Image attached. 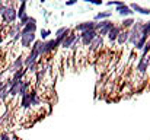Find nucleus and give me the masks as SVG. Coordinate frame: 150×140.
<instances>
[{
    "label": "nucleus",
    "instance_id": "58836bf2",
    "mask_svg": "<svg viewBox=\"0 0 150 140\" xmlns=\"http://www.w3.org/2000/svg\"><path fill=\"white\" fill-rule=\"evenodd\" d=\"M0 121H1V117H0Z\"/></svg>",
    "mask_w": 150,
    "mask_h": 140
},
{
    "label": "nucleus",
    "instance_id": "c85d7f7f",
    "mask_svg": "<svg viewBox=\"0 0 150 140\" xmlns=\"http://www.w3.org/2000/svg\"><path fill=\"white\" fill-rule=\"evenodd\" d=\"M143 35L147 38V35H150V21L143 23Z\"/></svg>",
    "mask_w": 150,
    "mask_h": 140
},
{
    "label": "nucleus",
    "instance_id": "f3484780",
    "mask_svg": "<svg viewBox=\"0 0 150 140\" xmlns=\"http://www.w3.org/2000/svg\"><path fill=\"white\" fill-rule=\"evenodd\" d=\"M21 31H22V28L19 26V23H12L10 28H9V37L15 38L18 34H21Z\"/></svg>",
    "mask_w": 150,
    "mask_h": 140
},
{
    "label": "nucleus",
    "instance_id": "c756f323",
    "mask_svg": "<svg viewBox=\"0 0 150 140\" xmlns=\"http://www.w3.org/2000/svg\"><path fill=\"white\" fill-rule=\"evenodd\" d=\"M83 1H86V3H92V4H95V6H102V4H103L102 0H83Z\"/></svg>",
    "mask_w": 150,
    "mask_h": 140
},
{
    "label": "nucleus",
    "instance_id": "f8f14e48",
    "mask_svg": "<svg viewBox=\"0 0 150 140\" xmlns=\"http://www.w3.org/2000/svg\"><path fill=\"white\" fill-rule=\"evenodd\" d=\"M150 66V55H143L142 58H140V63H139V66H137V70L140 72V73H146V70H147V67Z\"/></svg>",
    "mask_w": 150,
    "mask_h": 140
},
{
    "label": "nucleus",
    "instance_id": "aec40b11",
    "mask_svg": "<svg viewBox=\"0 0 150 140\" xmlns=\"http://www.w3.org/2000/svg\"><path fill=\"white\" fill-rule=\"evenodd\" d=\"M21 107L22 108H31V95L29 92H26L23 96H22V101H21Z\"/></svg>",
    "mask_w": 150,
    "mask_h": 140
},
{
    "label": "nucleus",
    "instance_id": "f704fd0d",
    "mask_svg": "<svg viewBox=\"0 0 150 140\" xmlns=\"http://www.w3.org/2000/svg\"><path fill=\"white\" fill-rule=\"evenodd\" d=\"M3 85H4V82H3V80H0V91H1V88H3Z\"/></svg>",
    "mask_w": 150,
    "mask_h": 140
},
{
    "label": "nucleus",
    "instance_id": "a211bd4d",
    "mask_svg": "<svg viewBox=\"0 0 150 140\" xmlns=\"http://www.w3.org/2000/svg\"><path fill=\"white\" fill-rule=\"evenodd\" d=\"M127 41H128V31H127V29H122V31L120 32L118 38H117V43H118L120 45H124Z\"/></svg>",
    "mask_w": 150,
    "mask_h": 140
},
{
    "label": "nucleus",
    "instance_id": "b1692460",
    "mask_svg": "<svg viewBox=\"0 0 150 140\" xmlns=\"http://www.w3.org/2000/svg\"><path fill=\"white\" fill-rule=\"evenodd\" d=\"M29 85H31V83H29V82H26V80H23V82H22L21 89H19V95H21V96H23L26 92H29Z\"/></svg>",
    "mask_w": 150,
    "mask_h": 140
},
{
    "label": "nucleus",
    "instance_id": "6ab92c4d",
    "mask_svg": "<svg viewBox=\"0 0 150 140\" xmlns=\"http://www.w3.org/2000/svg\"><path fill=\"white\" fill-rule=\"evenodd\" d=\"M112 16V12H109V10H105V12H99V13H96L95 15V22H98V21H103V19H109Z\"/></svg>",
    "mask_w": 150,
    "mask_h": 140
},
{
    "label": "nucleus",
    "instance_id": "5701e85b",
    "mask_svg": "<svg viewBox=\"0 0 150 140\" xmlns=\"http://www.w3.org/2000/svg\"><path fill=\"white\" fill-rule=\"evenodd\" d=\"M134 23H136V22H134V19H131V18H127V19H124V21H122V23H121V28H122V29H128V28H131Z\"/></svg>",
    "mask_w": 150,
    "mask_h": 140
},
{
    "label": "nucleus",
    "instance_id": "cd10ccee",
    "mask_svg": "<svg viewBox=\"0 0 150 140\" xmlns=\"http://www.w3.org/2000/svg\"><path fill=\"white\" fill-rule=\"evenodd\" d=\"M44 75H45V69H44V67L37 72V83H41V79L44 77Z\"/></svg>",
    "mask_w": 150,
    "mask_h": 140
},
{
    "label": "nucleus",
    "instance_id": "e433bc0d",
    "mask_svg": "<svg viewBox=\"0 0 150 140\" xmlns=\"http://www.w3.org/2000/svg\"><path fill=\"white\" fill-rule=\"evenodd\" d=\"M3 75H4V70H3V72H0V77H1Z\"/></svg>",
    "mask_w": 150,
    "mask_h": 140
},
{
    "label": "nucleus",
    "instance_id": "4be33fe9",
    "mask_svg": "<svg viewBox=\"0 0 150 140\" xmlns=\"http://www.w3.org/2000/svg\"><path fill=\"white\" fill-rule=\"evenodd\" d=\"M16 13H18V19H21L22 16L26 15V3H21L19 7L16 9Z\"/></svg>",
    "mask_w": 150,
    "mask_h": 140
},
{
    "label": "nucleus",
    "instance_id": "412c9836",
    "mask_svg": "<svg viewBox=\"0 0 150 140\" xmlns=\"http://www.w3.org/2000/svg\"><path fill=\"white\" fill-rule=\"evenodd\" d=\"M7 96H9V85L4 82V85H3V88L0 91V101H6Z\"/></svg>",
    "mask_w": 150,
    "mask_h": 140
},
{
    "label": "nucleus",
    "instance_id": "393cba45",
    "mask_svg": "<svg viewBox=\"0 0 150 140\" xmlns=\"http://www.w3.org/2000/svg\"><path fill=\"white\" fill-rule=\"evenodd\" d=\"M146 43H147V38H146V37H142V38H140V40H139V41L134 44L136 50H142V48L144 47V44H146Z\"/></svg>",
    "mask_w": 150,
    "mask_h": 140
},
{
    "label": "nucleus",
    "instance_id": "4c0bfd02",
    "mask_svg": "<svg viewBox=\"0 0 150 140\" xmlns=\"http://www.w3.org/2000/svg\"><path fill=\"white\" fill-rule=\"evenodd\" d=\"M1 43H3V37L0 35V44H1Z\"/></svg>",
    "mask_w": 150,
    "mask_h": 140
},
{
    "label": "nucleus",
    "instance_id": "20e7f679",
    "mask_svg": "<svg viewBox=\"0 0 150 140\" xmlns=\"http://www.w3.org/2000/svg\"><path fill=\"white\" fill-rule=\"evenodd\" d=\"M98 37L96 31L95 29H91V31H85V32H80V35L77 37L79 41L82 43L83 47H91V44L93 43V40Z\"/></svg>",
    "mask_w": 150,
    "mask_h": 140
},
{
    "label": "nucleus",
    "instance_id": "f03ea898",
    "mask_svg": "<svg viewBox=\"0 0 150 140\" xmlns=\"http://www.w3.org/2000/svg\"><path fill=\"white\" fill-rule=\"evenodd\" d=\"M112 26H114V23L109 19H103V21L95 22V31H96L98 37H106Z\"/></svg>",
    "mask_w": 150,
    "mask_h": 140
},
{
    "label": "nucleus",
    "instance_id": "2f4dec72",
    "mask_svg": "<svg viewBox=\"0 0 150 140\" xmlns=\"http://www.w3.org/2000/svg\"><path fill=\"white\" fill-rule=\"evenodd\" d=\"M150 53V43H146L144 47H143V55H147Z\"/></svg>",
    "mask_w": 150,
    "mask_h": 140
},
{
    "label": "nucleus",
    "instance_id": "9b49d317",
    "mask_svg": "<svg viewBox=\"0 0 150 140\" xmlns=\"http://www.w3.org/2000/svg\"><path fill=\"white\" fill-rule=\"evenodd\" d=\"M121 31H122V28H121V26H117V25H114V26L109 29L108 35H106V37H108V40H109V43H115Z\"/></svg>",
    "mask_w": 150,
    "mask_h": 140
},
{
    "label": "nucleus",
    "instance_id": "dca6fc26",
    "mask_svg": "<svg viewBox=\"0 0 150 140\" xmlns=\"http://www.w3.org/2000/svg\"><path fill=\"white\" fill-rule=\"evenodd\" d=\"M26 75V69L23 67V69H19V70H16L15 73H13V76L9 79V82H16V80H21V79H23V76Z\"/></svg>",
    "mask_w": 150,
    "mask_h": 140
},
{
    "label": "nucleus",
    "instance_id": "ddd939ff",
    "mask_svg": "<svg viewBox=\"0 0 150 140\" xmlns=\"http://www.w3.org/2000/svg\"><path fill=\"white\" fill-rule=\"evenodd\" d=\"M117 12H118V15H121V16H131L134 12L131 10V7L128 6V4H121V6H117Z\"/></svg>",
    "mask_w": 150,
    "mask_h": 140
},
{
    "label": "nucleus",
    "instance_id": "1a4fd4ad",
    "mask_svg": "<svg viewBox=\"0 0 150 140\" xmlns=\"http://www.w3.org/2000/svg\"><path fill=\"white\" fill-rule=\"evenodd\" d=\"M70 32H71V29H70L69 26H61V28H58V29L55 31V41H57L58 44H61V41H63Z\"/></svg>",
    "mask_w": 150,
    "mask_h": 140
},
{
    "label": "nucleus",
    "instance_id": "9d476101",
    "mask_svg": "<svg viewBox=\"0 0 150 140\" xmlns=\"http://www.w3.org/2000/svg\"><path fill=\"white\" fill-rule=\"evenodd\" d=\"M91 29H95V21L82 22L74 26V31H77V32H85V31H91Z\"/></svg>",
    "mask_w": 150,
    "mask_h": 140
},
{
    "label": "nucleus",
    "instance_id": "7ed1b4c3",
    "mask_svg": "<svg viewBox=\"0 0 150 140\" xmlns=\"http://www.w3.org/2000/svg\"><path fill=\"white\" fill-rule=\"evenodd\" d=\"M18 19V13H16V9L13 6H6L4 12L1 13V21L3 23H7V25H12L15 21Z\"/></svg>",
    "mask_w": 150,
    "mask_h": 140
},
{
    "label": "nucleus",
    "instance_id": "bb28decb",
    "mask_svg": "<svg viewBox=\"0 0 150 140\" xmlns=\"http://www.w3.org/2000/svg\"><path fill=\"white\" fill-rule=\"evenodd\" d=\"M29 18H31V16H28V15L22 16V18L19 19V26H21V28H23V26H25V25L29 22Z\"/></svg>",
    "mask_w": 150,
    "mask_h": 140
},
{
    "label": "nucleus",
    "instance_id": "423d86ee",
    "mask_svg": "<svg viewBox=\"0 0 150 140\" xmlns=\"http://www.w3.org/2000/svg\"><path fill=\"white\" fill-rule=\"evenodd\" d=\"M21 45L22 48H31L32 44L37 41V35L35 34H21Z\"/></svg>",
    "mask_w": 150,
    "mask_h": 140
},
{
    "label": "nucleus",
    "instance_id": "473e14b6",
    "mask_svg": "<svg viewBox=\"0 0 150 140\" xmlns=\"http://www.w3.org/2000/svg\"><path fill=\"white\" fill-rule=\"evenodd\" d=\"M6 6H7V4H4V3H1V1H0V16H1V13L4 12V9H6Z\"/></svg>",
    "mask_w": 150,
    "mask_h": 140
},
{
    "label": "nucleus",
    "instance_id": "72a5a7b5",
    "mask_svg": "<svg viewBox=\"0 0 150 140\" xmlns=\"http://www.w3.org/2000/svg\"><path fill=\"white\" fill-rule=\"evenodd\" d=\"M79 0H67L66 1V6H71V4H74V3H77Z\"/></svg>",
    "mask_w": 150,
    "mask_h": 140
},
{
    "label": "nucleus",
    "instance_id": "c9c22d12",
    "mask_svg": "<svg viewBox=\"0 0 150 140\" xmlns=\"http://www.w3.org/2000/svg\"><path fill=\"white\" fill-rule=\"evenodd\" d=\"M28 0H18V3H26Z\"/></svg>",
    "mask_w": 150,
    "mask_h": 140
},
{
    "label": "nucleus",
    "instance_id": "4468645a",
    "mask_svg": "<svg viewBox=\"0 0 150 140\" xmlns=\"http://www.w3.org/2000/svg\"><path fill=\"white\" fill-rule=\"evenodd\" d=\"M130 7H131L133 12H137V13H140V15H150L149 7H143V6H140V4H137V3H131Z\"/></svg>",
    "mask_w": 150,
    "mask_h": 140
},
{
    "label": "nucleus",
    "instance_id": "6e6552de",
    "mask_svg": "<svg viewBox=\"0 0 150 140\" xmlns=\"http://www.w3.org/2000/svg\"><path fill=\"white\" fill-rule=\"evenodd\" d=\"M37 32V19L35 18H29V22L22 28L21 34H35Z\"/></svg>",
    "mask_w": 150,
    "mask_h": 140
},
{
    "label": "nucleus",
    "instance_id": "a878e982",
    "mask_svg": "<svg viewBox=\"0 0 150 140\" xmlns=\"http://www.w3.org/2000/svg\"><path fill=\"white\" fill-rule=\"evenodd\" d=\"M41 35V41H47V38H48V35H51V31L50 29H41V32H40Z\"/></svg>",
    "mask_w": 150,
    "mask_h": 140
},
{
    "label": "nucleus",
    "instance_id": "7c9ffc66",
    "mask_svg": "<svg viewBox=\"0 0 150 140\" xmlns=\"http://www.w3.org/2000/svg\"><path fill=\"white\" fill-rule=\"evenodd\" d=\"M106 4H108V6H112V4H115V6H121V4H124V1H121V0H111V1H108Z\"/></svg>",
    "mask_w": 150,
    "mask_h": 140
},
{
    "label": "nucleus",
    "instance_id": "2eb2a0df",
    "mask_svg": "<svg viewBox=\"0 0 150 140\" xmlns=\"http://www.w3.org/2000/svg\"><path fill=\"white\" fill-rule=\"evenodd\" d=\"M19 69H23V58H22V57L15 58V61H13V63L10 64V67H9V72L15 73V72L19 70Z\"/></svg>",
    "mask_w": 150,
    "mask_h": 140
},
{
    "label": "nucleus",
    "instance_id": "39448f33",
    "mask_svg": "<svg viewBox=\"0 0 150 140\" xmlns=\"http://www.w3.org/2000/svg\"><path fill=\"white\" fill-rule=\"evenodd\" d=\"M57 47H60V44L55 41V38H54V40H47V41H44L42 45H41V55H45V54H50L52 51H55Z\"/></svg>",
    "mask_w": 150,
    "mask_h": 140
},
{
    "label": "nucleus",
    "instance_id": "0eeeda50",
    "mask_svg": "<svg viewBox=\"0 0 150 140\" xmlns=\"http://www.w3.org/2000/svg\"><path fill=\"white\" fill-rule=\"evenodd\" d=\"M79 41V38H77V35L74 34V32H70L63 41H61V44H60V47L61 48H64V50H67V48H70V47L76 45V43Z\"/></svg>",
    "mask_w": 150,
    "mask_h": 140
},
{
    "label": "nucleus",
    "instance_id": "f257e3e1",
    "mask_svg": "<svg viewBox=\"0 0 150 140\" xmlns=\"http://www.w3.org/2000/svg\"><path fill=\"white\" fill-rule=\"evenodd\" d=\"M144 37L143 35V23L142 22H137L131 26V29L128 31V43H131L133 45L142 38Z\"/></svg>",
    "mask_w": 150,
    "mask_h": 140
}]
</instances>
